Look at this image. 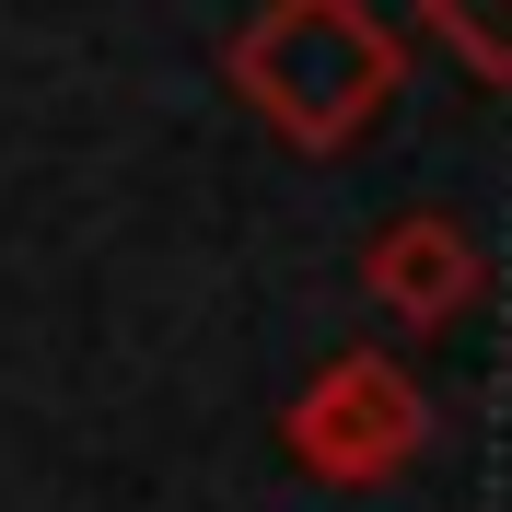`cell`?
<instances>
[{"instance_id": "3957f363", "label": "cell", "mask_w": 512, "mask_h": 512, "mask_svg": "<svg viewBox=\"0 0 512 512\" xmlns=\"http://www.w3.org/2000/svg\"><path fill=\"white\" fill-rule=\"evenodd\" d=\"M361 291H373V315H396L408 338H443L489 303V245L454 210H396V222L361 245Z\"/></svg>"}, {"instance_id": "6da1fadb", "label": "cell", "mask_w": 512, "mask_h": 512, "mask_svg": "<svg viewBox=\"0 0 512 512\" xmlns=\"http://www.w3.org/2000/svg\"><path fill=\"white\" fill-rule=\"evenodd\" d=\"M222 82L245 94V117L280 152H350L373 140V117L408 82V35L384 24L373 0H268L245 35L222 47Z\"/></svg>"}, {"instance_id": "277c9868", "label": "cell", "mask_w": 512, "mask_h": 512, "mask_svg": "<svg viewBox=\"0 0 512 512\" xmlns=\"http://www.w3.org/2000/svg\"><path fill=\"white\" fill-rule=\"evenodd\" d=\"M419 35H443V59L489 94H512V0H419Z\"/></svg>"}, {"instance_id": "7a4b0ae2", "label": "cell", "mask_w": 512, "mask_h": 512, "mask_svg": "<svg viewBox=\"0 0 512 512\" xmlns=\"http://www.w3.org/2000/svg\"><path fill=\"white\" fill-rule=\"evenodd\" d=\"M280 454L315 489H384V478H408L419 454H431V396H419L408 361L338 350V361H315V384L280 408Z\"/></svg>"}]
</instances>
